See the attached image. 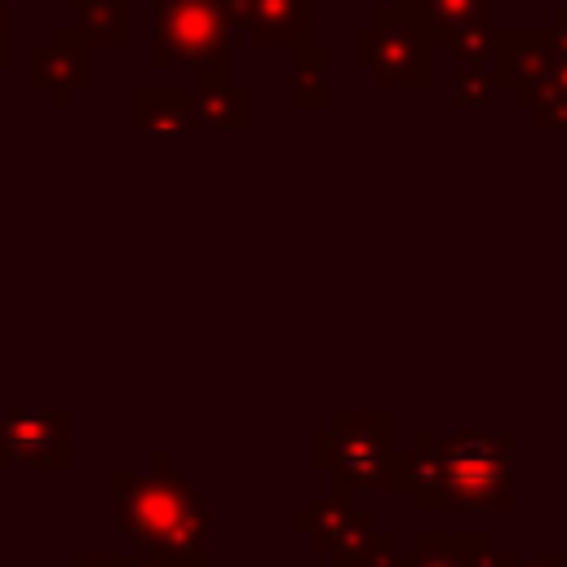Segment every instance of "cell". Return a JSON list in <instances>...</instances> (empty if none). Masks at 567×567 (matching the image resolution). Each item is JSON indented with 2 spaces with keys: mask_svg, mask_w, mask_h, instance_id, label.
Returning a JSON list of instances; mask_svg holds the SVG:
<instances>
[{
  "mask_svg": "<svg viewBox=\"0 0 567 567\" xmlns=\"http://www.w3.org/2000/svg\"><path fill=\"white\" fill-rule=\"evenodd\" d=\"M509 430H416L399 447V492L421 514H505L514 509Z\"/></svg>",
  "mask_w": 567,
  "mask_h": 567,
  "instance_id": "cell-1",
  "label": "cell"
},
{
  "mask_svg": "<svg viewBox=\"0 0 567 567\" xmlns=\"http://www.w3.org/2000/svg\"><path fill=\"white\" fill-rule=\"evenodd\" d=\"M106 487L115 501V532L133 545V554L182 567H213V505L164 447L151 452V470H111Z\"/></svg>",
  "mask_w": 567,
  "mask_h": 567,
  "instance_id": "cell-2",
  "label": "cell"
},
{
  "mask_svg": "<svg viewBox=\"0 0 567 567\" xmlns=\"http://www.w3.org/2000/svg\"><path fill=\"white\" fill-rule=\"evenodd\" d=\"M310 465L332 478V492H399L394 412L341 408L310 434Z\"/></svg>",
  "mask_w": 567,
  "mask_h": 567,
  "instance_id": "cell-3",
  "label": "cell"
},
{
  "mask_svg": "<svg viewBox=\"0 0 567 567\" xmlns=\"http://www.w3.org/2000/svg\"><path fill=\"white\" fill-rule=\"evenodd\" d=\"M434 53L439 49L416 13L372 9V22L350 31V62L368 71L377 89H430Z\"/></svg>",
  "mask_w": 567,
  "mask_h": 567,
  "instance_id": "cell-4",
  "label": "cell"
},
{
  "mask_svg": "<svg viewBox=\"0 0 567 567\" xmlns=\"http://www.w3.org/2000/svg\"><path fill=\"white\" fill-rule=\"evenodd\" d=\"M155 71L235 66L230 27L213 0H151V58Z\"/></svg>",
  "mask_w": 567,
  "mask_h": 567,
  "instance_id": "cell-5",
  "label": "cell"
},
{
  "mask_svg": "<svg viewBox=\"0 0 567 567\" xmlns=\"http://www.w3.org/2000/svg\"><path fill=\"white\" fill-rule=\"evenodd\" d=\"M4 470H71V416L62 408L0 412V474Z\"/></svg>",
  "mask_w": 567,
  "mask_h": 567,
  "instance_id": "cell-6",
  "label": "cell"
},
{
  "mask_svg": "<svg viewBox=\"0 0 567 567\" xmlns=\"http://www.w3.org/2000/svg\"><path fill=\"white\" fill-rule=\"evenodd\" d=\"M554 71H558V58H554L549 27H501L496 31L492 75L501 89H509L518 111H527L532 102L545 97Z\"/></svg>",
  "mask_w": 567,
  "mask_h": 567,
  "instance_id": "cell-7",
  "label": "cell"
},
{
  "mask_svg": "<svg viewBox=\"0 0 567 567\" xmlns=\"http://www.w3.org/2000/svg\"><path fill=\"white\" fill-rule=\"evenodd\" d=\"M27 80L31 89H44L53 111H66L80 89L93 80V49L75 27H49L44 44L27 49Z\"/></svg>",
  "mask_w": 567,
  "mask_h": 567,
  "instance_id": "cell-8",
  "label": "cell"
},
{
  "mask_svg": "<svg viewBox=\"0 0 567 567\" xmlns=\"http://www.w3.org/2000/svg\"><path fill=\"white\" fill-rule=\"evenodd\" d=\"M288 532L292 536H306V545L315 554H328L332 558V554L359 545L368 532H377V518L368 509H359L346 492H328V496H315L310 505L292 509Z\"/></svg>",
  "mask_w": 567,
  "mask_h": 567,
  "instance_id": "cell-9",
  "label": "cell"
},
{
  "mask_svg": "<svg viewBox=\"0 0 567 567\" xmlns=\"http://www.w3.org/2000/svg\"><path fill=\"white\" fill-rule=\"evenodd\" d=\"M190 115L195 128H252V93L235 66H199L190 71Z\"/></svg>",
  "mask_w": 567,
  "mask_h": 567,
  "instance_id": "cell-10",
  "label": "cell"
},
{
  "mask_svg": "<svg viewBox=\"0 0 567 567\" xmlns=\"http://www.w3.org/2000/svg\"><path fill=\"white\" fill-rule=\"evenodd\" d=\"M315 27V0H252V13H248V44L252 49H297L310 35Z\"/></svg>",
  "mask_w": 567,
  "mask_h": 567,
  "instance_id": "cell-11",
  "label": "cell"
},
{
  "mask_svg": "<svg viewBox=\"0 0 567 567\" xmlns=\"http://www.w3.org/2000/svg\"><path fill=\"white\" fill-rule=\"evenodd\" d=\"M492 545V532H412V545L390 567H478Z\"/></svg>",
  "mask_w": 567,
  "mask_h": 567,
  "instance_id": "cell-12",
  "label": "cell"
},
{
  "mask_svg": "<svg viewBox=\"0 0 567 567\" xmlns=\"http://www.w3.org/2000/svg\"><path fill=\"white\" fill-rule=\"evenodd\" d=\"M332 102H337L332 49L315 44V40L288 49V106L292 111H328Z\"/></svg>",
  "mask_w": 567,
  "mask_h": 567,
  "instance_id": "cell-13",
  "label": "cell"
},
{
  "mask_svg": "<svg viewBox=\"0 0 567 567\" xmlns=\"http://www.w3.org/2000/svg\"><path fill=\"white\" fill-rule=\"evenodd\" d=\"M128 128L146 133H173V128H195L190 115V84H133L128 89Z\"/></svg>",
  "mask_w": 567,
  "mask_h": 567,
  "instance_id": "cell-14",
  "label": "cell"
},
{
  "mask_svg": "<svg viewBox=\"0 0 567 567\" xmlns=\"http://www.w3.org/2000/svg\"><path fill=\"white\" fill-rule=\"evenodd\" d=\"M71 27L89 40V49H128L133 44V0H66Z\"/></svg>",
  "mask_w": 567,
  "mask_h": 567,
  "instance_id": "cell-15",
  "label": "cell"
},
{
  "mask_svg": "<svg viewBox=\"0 0 567 567\" xmlns=\"http://www.w3.org/2000/svg\"><path fill=\"white\" fill-rule=\"evenodd\" d=\"M416 18L425 27V35L434 40V49H443L447 35L492 22L496 18V0H416Z\"/></svg>",
  "mask_w": 567,
  "mask_h": 567,
  "instance_id": "cell-16",
  "label": "cell"
},
{
  "mask_svg": "<svg viewBox=\"0 0 567 567\" xmlns=\"http://www.w3.org/2000/svg\"><path fill=\"white\" fill-rule=\"evenodd\" d=\"M496 22H478V27H465L456 35L443 40V53L456 62V66H487L492 71V58H496Z\"/></svg>",
  "mask_w": 567,
  "mask_h": 567,
  "instance_id": "cell-17",
  "label": "cell"
},
{
  "mask_svg": "<svg viewBox=\"0 0 567 567\" xmlns=\"http://www.w3.org/2000/svg\"><path fill=\"white\" fill-rule=\"evenodd\" d=\"M496 75L487 66H456L452 71V106L456 111H492L496 106Z\"/></svg>",
  "mask_w": 567,
  "mask_h": 567,
  "instance_id": "cell-18",
  "label": "cell"
},
{
  "mask_svg": "<svg viewBox=\"0 0 567 567\" xmlns=\"http://www.w3.org/2000/svg\"><path fill=\"white\" fill-rule=\"evenodd\" d=\"M394 558H399V540H394V532L377 527V532H368L359 545L332 554L328 563H332V567H390Z\"/></svg>",
  "mask_w": 567,
  "mask_h": 567,
  "instance_id": "cell-19",
  "label": "cell"
},
{
  "mask_svg": "<svg viewBox=\"0 0 567 567\" xmlns=\"http://www.w3.org/2000/svg\"><path fill=\"white\" fill-rule=\"evenodd\" d=\"M133 558L137 554H128V549H75L66 558V567H133Z\"/></svg>",
  "mask_w": 567,
  "mask_h": 567,
  "instance_id": "cell-20",
  "label": "cell"
},
{
  "mask_svg": "<svg viewBox=\"0 0 567 567\" xmlns=\"http://www.w3.org/2000/svg\"><path fill=\"white\" fill-rule=\"evenodd\" d=\"M527 115L536 128H567V97H540Z\"/></svg>",
  "mask_w": 567,
  "mask_h": 567,
  "instance_id": "cell-21",
  "label": "cell"
},
{
  "mask_svg": "<svg viewBox=\"0 0 567 567\" xmlns=\"http://www.w3.org/2000/svg\"><path fill=\"white\" fill-rule=\"evenodd\" d=\"M549 40H554V58H558V66H563V62H567V4H558V9H554Z\"/></svg>",
  "mask_w": 567,
  "mask_h": 567,
  "instance_id": "cell-22",
  "label": "cell"
},
{
  "mask_svg": "<svg viewBox=\"0 0 567 567\" xmlns=\"http://www.w3.org/2000/svg\"><path fill=\"white\" fill-rule=\"evenodd\" d=\"M514 567H567V549H549V554H518Z\"/></svg>",
  "mask_w": 567,
  "mask_h": 567,
  "instance_id": "cell-23",
  "label": "cell"
},
{
  "mask_svg": "<svg viewBox=\"0 0 567 567\" xmlns=\"http://www.w3.org/2000/svg\"><path fill=\"white\" fill-rule=\"evenodd\" d=\"M372 9H385V13H416V0H372Z\"/></svg>",
  "mask_w": 567,
  "mask_h": 567,
  "instance_id": "cell-24",
  "label": "cell"
},
{
  "mask_svg": "<svg viewBox=\"0 0 567 567\" xmlns=\"http://www.w3.org/2000/svg\"><path fill=\"white\" fill-rule=\"evenodd\" d=\"M13 62V40H9V31H0V71Z\"/></svg>",
  "mask_w": 567,
  "mask_h": 567,
  "instance_id": "cell-25",
  "label": "cell"
},
{
  "mask_svg": "<svg viewBox=\"0 0 567 567\" xmlns=\"http://www.w3.org/2000/svg\"><path fill=\"white\" fill-rule=\"evenodd\" d=\"M133 567H182V563H164V558H151V554H137Z\"/></svg>",
  "mask_w": 567,
  "mask_h": 567,
  "instance_id": "cell-26",
  "label": "cell"
},
{
  "mask_svg": "<svg viewBox=\"0 0 567 567\" xmlns=\"http://www.w3.org/2000/svg\"><path fill=\"white\" fill-rule=\"evenodd\" d=\"M13 22V0H0V31H9Z\"/></svg>",
  "mask_w": 567,
  "mask_h": 567,
  "instance_id": "cell-27",
  "label": "cell"
}]
</instances>
